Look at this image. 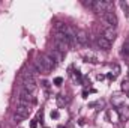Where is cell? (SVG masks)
<instances>
[{
    "mask_svg": "<svg viewBox=\"0 0 129 128\" xmlns=\"http://www.w3.org/2000/svg\"><path fill=\"white\" fill-rule=\"evenodd\" d=\"M101 18L105 21V24H108V27H116L117 26V23H119V20H117V15L113 12V11H110V12H104L102 15H101Z\"/></svg>",
    "mask_w": 129,
    "mask_h": 128,
    "instance_id": "cell-1",
    "label": "cell"
},
{
    "mask_svg": "<svg viewBox=\"0 0 129 128\" xmlns=\"http://www.w3.org/2000/svg\"><path fill=\"white\" fill-rule=\"evenodd\" d=\"M23 89L33 95L36 92V89H38V84H36L35 78H32V77L30 78H23Z\"/></svg>",
    "mask_w": 129,
    "mask_h": 128,
    "instance_id": "cell-2",
    "label": "cell"
},
{
    "mask_svg": "<svg viewBox=\"0 0 129 128\" xmlns=\"http://www.w3.org/2000/svg\"><path fill=\"white\" fill-rule=\"evenodd\" d=\"M35 68L38 69V72H42V74H50L51 72V69L48 68V65L44 62V59L41 57V54L36 57V60H35Z\"/></svg>",
    "mask_w": 129,
    "mask_h": 128,
    "instance_id": "cell-3",
    "label": "cell"
},
{
    "mask_svg": "<svg viewBox=\"0 0 129 128\" xmlns=\"http://www.w3.org/2000/svg\"><path fill=\"white\" fill-rule=\"evenodd\" d=\"M77 44L81 47H86L89 44V35L86 30H77Z\"/></svg>",
    "mask_w": 129,
    "mask_h": 128,
    "instance_id": "cell-4",
    "label": "cell"
},
{
    "mask_svg": "<svg viewBox=\"0 0 129 128\" xmlns=\"http://www.w3.org/2000/svg\"><path fill=\"white\" fill-rule=\"evenodd\" d=\"M30 112H32L30 105H24V104H18L17 105V116L18 118H27L30 115Z\"/></svg>",
    "mask_w": 129,
    "mask_h": 128,
    "instance_id": "cell-5",
    "label": "cell"
},
{
    "mask_svg": "<svg viewBox=\"0 0 129 128\" xmlns=\"http://www.w3.org/2000/svg\"><path fill=\"white\" fill-rule=\"evenodd\" d=\"M101 36H104L107 41H110V42H113L114 39H116V36H117V33H116V30L113 29V27H105L104 29V32H102V35Z\"/></svg>",
    "mask_w": 129,
    "mask_h": 128,
    "instance_id": "cell-6",
    "label": "cell"
},
{
    "mask_svg": "<svg viewBox=\"0 0 129 128\" xmlns=\"http://www.w3.org/2000/svg\"><path fill=\"white\" fill-rule=\"evenodd\" d=\"M117 115H119V118H120V121H128L129 119V105H122V107H119L117 109Z\"/></svg>",
    "mask_w": 129,
    "mask_h": 128,
    "instance_id": "cell-7",
    "label": "cell"
},
{
    "mask_svg": "<svg viewBox=\"0 0 129 128\" xmlns=\"http://www.w3.org/2000/svg\"><path fill=\"white\" fill-rule=\"evenodd\" d=\"M98 45H99V48H102V50H105V51H108V50L111 48V42L107 41L104 36H99V38H98Z\"/></svg>",
    "mask_w": 129,
    "mask_h": 128,
    "instance_id": "cell-8",
    "label": "cell"
},
{
    "mask_svg": "<svg viewBox=\"0 0 129 128\" xmlns=\"http://www.w3.org/2000/svg\"><path fill=\"white\" fill-rule=\"evenodd\" d=\"M48 54H50V56L56 60V63H60V62L63 60V56H64L63 53H60V51H59V50H56V48H53Z\"/></svg>",
    "mask_w": 129,
    "mask_h": 128,
    "instance_id": "cell-9",
    "label": "cell"
},
{
    "mask_svg": "<svg viewBox=\"0 0 129 128\" xmlns=\"http://www.w3.org/2000/svg\"><path fill=\"white\" fill-rule=\"evenodd\" d=\"M41 57L44 59V62H45V63L48 65V68H50V69H53V68H56V66H57L56 60H54L50 54H41Z\"/></svg>",
    "mask_w": 129,
    "mask_h": 128,
    "instance_id": "cell-10",
    "label": "cell"
},
{
    "mask_svg": "<svg viewBox=\"0 0 129 128\" xmlns=\"http://www.w3.org/2000/svg\"><path fill=\"white\" fill-rule=\"evenodd\" d=\"M56 102H57L59 107H64V105L69 104V98L66 95H57L56 96Z\"/></svg>",
    "mask_w": 129,
    "mask_h": 128,
    "instance_id": "cell-11",
    "label": "cell"
},
{
    "mask_svg": "<svg viewBox=\"0 0 129 128\" xmlns=\"http://www.w3.org/2000/svg\"><path fill=\"white\" fill-rule=\"evenodd\" d=\"M111 102H113V105L116 107V109H119V107H122V105H125V99L122 98V96L119 95H114L111 98Z\"/></svg>",
    "mask_w": 129,
    "mask_h": 128,
    "instance_id": "cell-12",
    "label": "cell"
},
{
    "mask_svg": "<svg viewBox=\"0 0 129 128\" xmlns=\"http://www.w3.org/2000/svg\"><path fill=\"white\" fill-rule=\"evenodd\" d=\"M84 60H86V62H90V63H96L98 62L96 56H95L93 53H86V54H84Z\"/></svg>",
    "mask_w": 129,
    "mask_h": 128,
    "instance_id": "cell-13",
    "label": "cell"
},
{
    "mask_svg": "<svg viewBox=\"0 0 129 128\" xmlns=\"http://www.w3.org/2000/svg\"><path fill=\"white\" fill-rule=\"evenodd\" d=\"M119 5H120V8L125 11V14L128 15V14H129V6H128V3H126V2H120Z\"/></svg>",
    "mask_w": 129,
    "mask_h": 128,
    "instance_id": "cell-14",
    "label": "cell"
},
{
    "mask_svg": "<svg viewBox=\"0 0 129 128\" xmlns=\"http://www.w3.org/2000/svg\"><path fill=\"white\" fill-rule=\"evenodd\" d=\"M62 83H63V78L62 77H56L54 78V84L56 86H62Z\"/></svg>",
    "mask_w": 129,
    "mask_h": 128,
    "instance_id": "cell-15",
    "label": "cell"
},
{
    "mask_svg": "<svg viewBox=\"0 0 129 128\" xmlns=\"http://www.w3.org/2000/svg\"><path fill=\"white\" fill-rule=\"evenodd\" d=\"M59 116H60L59 110H53L51 112V119H59Z\"/></svg>",
    "mask_w": 129,
    "mask_h": 128,
    "instance_id": "cell-16",
    "label": "cell"
},
{
    "mask_svg": "<svg viewBox=\"0 0 129 128\" xmlns=\"http://www.w3.org/2000/svg\"><path fill=\"white\" fill-rule=\"evenodd\" d=\"M122 89H123V91H129V81L128 80H126V81H125V80L122 81Z\"/></svg>",
    "mask_w": 129,
    "mask_h": 128,
    "instance_id": "cell-17",
    "label": "cell"
},
{
    "mask_svg": "<svg viewBox=\"0 0 129 128\" xmlns=\"http://www.w3.org/2000/svg\"><path fill=\"white\" fill-rule=\"evenodd\" d=\"M120 74V66L119 65H114V77H117Z\"/></svg>",
    "mask_w": 129,
    "mask_h": 128,
    "instance_id": "cell-18",
    "label": "cell"
},
{
    "mask_svg": "<svg viewBox=\"0 0 129 128\" xmlns=\"http://www.w3.org/2000/svg\"><path fill=\"white\" fill-rule=\"evenodd\" d=\"M38 127V121L36 119H33L32 122H30V128H36Z\"/></svg>",
    "mask_w": 129,
    "mask_h": 128,
    "instance_id": "cell-19",
    "label": "cell"
},
{
    "mask_svg": "<svg viewBox=\"0 0 129 128\" xmlns=\"http://www.w3.org/2000/svg\"><path fill=\"white\" fill-rule=\"evenodd\" d=\"M123 47H125V48H128V50H129V36L126 38V41H125V44H123Z\"/></svg>",
    "mask_w": 129,
    "mask_h": 128,
    "instance_id": "cell-20",
    "label": "cell"
},
{
    "mask_svg": "<svg viewBox=\"0 0 129 128\" xmlns=\"http://www.w3.org/2000/svg\"><path fill=\"white\" fill-rule=\"evenodd\" d=\"M107 77H108V78H110V80H114V78H116V77H114V74H113V72H110V74H107Z\"/></svg>",
    "mask_w": 129,
    "mask_h": 128,
    "instance_id": "cell-21",
    "label": "cell"
},
{
    "mask_svg": "<svg viewBox=\"0 0 129 128\" xmlns=\"http://www.w3.org/2000/svg\"><path fill=\"white\" fill-rule=\"evenodd\" d=\"M104 78H105V75H104V74H99V75H98V80H99V81H101V80H104Z\"/></svg>",
    "mask_w": 129,
    "mask_h": 128,
    "instance_id": "cell-22",
    "label": "cell"
},
{
    "mask_svg": "<svg viewBox=\"0 0 129 128\" xmlns=\"http://www.w3.org/2000/svg\"><path fill=\"white\" fill-rule=\"evenodd\" d=\"M48 84H50V83H48V81H42V86H44V88H45V89H48Z\"/></svg>",
    "mask_w": 129,
    "mask_h": 128,
    "instance_id": "cell-23",
    "label": "cell"
},
{
    "mask_svg": "<svg viewBox=\"0 0 129 128\" xmlns=\"http://www.w3.org/2000/svg\"><path fill=\"white\" fill-rule=\"evenodd\" d=\"M87 95H89V92H87V91H84V92H83V98H87Z\"/></svg>",
    "mask_w": 129,
    "mask_h": 128,
    "instance_id": "cell-24",
    "label": "cell"
},
{
    "mask_svg": "<svg viewBox=\"0 0 129 128\" xmlns=\"http://www.w3.org/2000/svg\"><path fill=\"white\" fill-rule=\"evenodd\" d=\"M126 98H129V91H126Z\"/></svg>",
    "mask_w": 129,
    "mask_h": 128,
    "instance_id": "cell-25",
    "label": "cell"
},
{
    "mask_svg": "<svg viewBox=\"0 0 129 128\" xmlns=\"http://www.w3.org/2000/svg\"><path fill=\"white\" fill-rule=\"evenodd\" d=\"M57 128H66V127H63V125H59V127H57Z\"/></svg>",
    "mask_w": 129,
    "mask_h": 128,
    "instance_id": "cell-26",
    "label": "cell"
}]
</instances>
